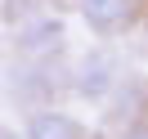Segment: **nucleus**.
I'll return each instance as SVG.
<instances>
[{
  "label": "nucleus",
  "instance_id": "5",
  "mask_svg": "<svg viewBox=\"0 0 148 139\" xmlns=\"http://www.w3.org/2000/svg\"><path fill=\"white\" fill-rule=\"evenodd\" d=\"M76 5H81L85 27L99 31V36H112V31L130 27L139 18V0H76Z\"/></svg>",
  "mask_w": 148,
  "mask_h": 139
},
{
  "label": "nucleus",
  "instance_id": "1",
  "mask_svg": "<svg viewBox=\"0 0 148 139\" xmlns=\"http://www.w3.org/2000/svg\"><path fill=\"white\" fill-rule=\"evenodd\" d=\"M67 90H72V67H63V58H23L5 72V94L18 99L27 112L49 108Z\"/></svg>",
  "mask_w": 148,
  "mask_h": 139
},
{
  "label": "nucleus",
  "instance_id": "8",
  "mask_svg": "<svg viewBox=\"0 0 148 139\" xmlns=\"http://www.w3.org/2000/svg\"><path fill=\"white\" fill-rule=\"evenodd\" d=\"M144 27H148V0H144Z\"/></svg>",
  "mask_w": 148,
  "mask_h": 139
},
{
  "label": "nucleus",
  "instance_id": "6",
  "mask_svg": "<svg viewBox=\"0 0 148 139\" xmlns=\"http://www.w3.org/2000/svg\"><path fill=\"white\" fill-rule=\"evenodd\" d=\"M117 139H148V121H135V126H126Z\"/></svg>",
  "mask_w": 148,
  "mask_h": 139
},
{
  "label": "nucleus",
  "instance_id": "3",
  "mask_svg": "<svg viewBox=\"0 0 148 139\" xmlns=\"http://www.w3.org/2000/svg\"><path fill=\"white\" fill-rule=\"evenodd\" d=\"M18 58H63V18L54 14H36V18L18 23L9 36Z\"/></svg>",
  "mask_w": 148,
  "mask_h": 139
},
{
  "label": "nucleus",
  "instance_id": "7",
  "mask_svg": "<svg viewBox=\"0 0 148 139\" xmlns=\"http://www.w3.org/2000/svg\"><path fill=\"white\" fill-rule=\"evenodd\" d=\"M0 139H27V135H18V130H9V126H0Z\"/></svg>",
  "mask_w": 148,
  "mask_h": 139
},
{
  "label": "nucleus",
  "instance_id": "2",
  "mask_svg": "<svg viewBox=\"0 0 148 139\" xmlns=\"http://www.w3.org/2000/svg\"><path fill=\"white\" fill-rule=\"evenodd\" d=\"M117 85H121L117 54H112L108 45H90L81 54V63L72 67V94H81V99H90V103H103Z\"/></svg>",
  "mask_w": 148,
  "mask_h": 139
},
{
  "label": "nucleus",
  "instance_id": "4",
  "mask_svg": "<svg viewBox=\"0 0 148 139\" xmlns=\"http://www.w3.org/2000/svg\"><path fill=\"white\" fill-rule=\"evenodd\" d=\"M23 135H27V139H90V130H85L72 112H63V108L49 103V108H32L27 112Z\"/></svg>",
  "mask_w": 148,
  "mask_h": 139
}]
</instances>
